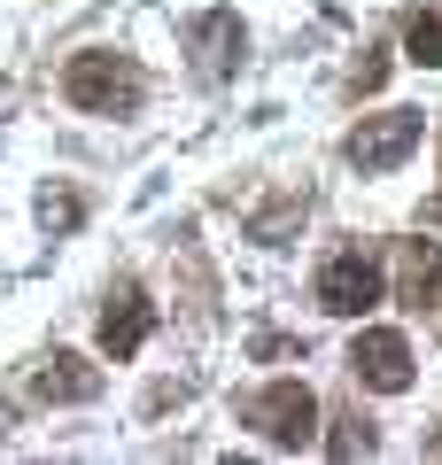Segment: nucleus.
Listing matches in <instances>:
<instances>
[{
  "instance_id": "f03ea898",
  "label": "nucleus",
  "mask_w": 442,
  "mask_h": 465,
  "mask_svg": "<svg viewBox=\"0 0 442 465\" xmlns=\"http://www.w3.org/2000/svg\"><path fill=\"white\" fill-rule=\"evenodd\" d=\"M241 419L264 434L272 450H311L318 442V396L303 381H272V388H256V396L241 403Z\"/></svg>"
},
{
  "instance_id": "423d86ee",
  "label": "nucleus",
  "mask_w": 442,
  "mask_h": 465,
  "mask_svg": "<svg viewBox=\"0 0 442 465\" xmlns=\"http://www.w3.org/2000/svg\"><path fill=\"white\" fill-rule=\"evenodd\" d=\"M147 326H156V311H147V295L140 287H116L109 295V311H101V357H140L147 349Z\"/></svg>"
},
{
  "instance_id": "39448f33",
  "label": "nucleus",
  "mask_w": 442,
  "mask_h": 465,
  "mask_svg": "<svg viewBox=\"0 0 442 465\" xmlns=\"http://www.w3.org/2000/svg\"><path fill=\"white\" fill-rule=\"evenodd\" d=\"M349 372H357L365 388H380V396H404L411 388V341L388 326H365L357 341H349Z\"/></svg>"
},
{
  "instance_id": "f257e3e1",
  "label": "nucleus",
  "mask_w": 442,
  "mask_h": 465,
  "mask_svg": "<svg viewBox=\"0 0 442 465\" xmlns=\"http://www.w3.org/2000/svg\"><path fill=\"white\" fill-rule=\"evenodd\" d=\"M63 94H70V109H85V116H125V109H140L147 78H140V63H132V54L94 47V54H70Z\"/></svg>"
},
{
  "instance_id": "9b49d317",
  "label": "nucleus",
  "mask_w": 442,
  "mask_h": 465,
  "mask_svg": "<svg viewBox=\"0 0 442 465\" xmlns=\"http://www.w3.org/2000/svg\"><path fill=\"white\" fill-rule=\"evenodd\" d=\"M78 217H85V202L70 194V186H47V194H39V225H47V232H70Z\"/></svg>"
},
{
  "instance_id": "20e7f679",
  "label": "nucleus",
  "mask_w": 442,
  "mask_h": 465,
  "mask_svg": "<svg viewBox=\"0 0 442 465\" xmlns=\"http://www.w3.org/2000/svg\"><path fill=\"white\" fill-rule=\"evenodd\" d=\"M427 140V116L419 109H388V116H365L357 133H349V163L357 171H396L411 148Z\"/></svg>"
},
{
  "instance_id": "0eeeda50",
  "label": "nucleus",
  "mask_w": 442,
  "mask_h": 465,
  "mask_svg": "<svg viewBox=\"0 0 442 465\" xmlns=\"http://www.w3.org/2000/svg\"><path fill=\"white\" fill-rule=\"evenodd\" d=\"M32 396L39 403H94L101 396V365L55 349V357H39V365H32Z\"/></svg>"
},
{
  "instance_id": "6e6552de",
  "label": "nucleus",
  "mask_w": 442,
  "mask_h": 465,
  "mask_svg": "<svg viewBox=\"0 0 442 465\" xmlns=\"http://www.w3.org/2000/svg\"><path fill=\"white\" fill-rule=\"evenodd\" d=\"M195 63H202V78H233V63H241V47H248V32H241V16L233 8H210V16H195Z\"/></svg>"
},
{
  "instance_id": "f8f14e48",
  "label": "nucleus",
  "mask_w": 442,
  "mask_h": 465,
  "mask_svg": "<svg viewBox=\"0 0 442 465\" xmlns=\"http://www.w3.org/2000/svg\"><path fill=\"white\" fill-rule=\"evenodd\" d=\"M373 450H380V442H373L365 419H342V427L326 434V458H342V465H349V458H373Z\"/></svg>"
},
{
  "instance_id": "4468645a",
  "label": "nucleus",
  "mask_w": 442,
  "mask_h": 465,
  "mask_svg": "<svg viewBox=\"0 0 442 465\" xmlns=\"http://www.w3.org/2000/svg\"><path fill=\"white\" fill-rule=\"evenodd\" d=\"M427 225H442V194H435V202H427Z\"/></svg>"
},
{
  "instance_id": "ddd939ff",
  "label": "nucleus",
  "mask_w": 442,
  "mask_h": 465,
  "mask_svg": "<svg viewBox=\"0 0 442 465\" xmlns=\"http://www.w3.org/2000/svg\"><path fill=\"white\" fill-rule=\"evenodd\" d=\"M380 78H388V54L365 47V63H357V78H349V85H357V94H380Z\"/></svg>"
},
{
  "instance_id": "7ed1b4c3",
  "label": "nucleus",
  "mask_w": 442,
  "mask_h": 465,
  "mask_svg": "<svg viewBox=\"0 0 442 465\" xmlns=\"http://www.w3.org/2000/svg\"><path fill=\"white\" fill-rule=\"evenodd\" d=\"M380 295H388V280H380V264H373L365 249L326 256V272H318V311H334V318H365Z\"/></svg>"
},
{
  "instance_id": "9d476101",
  "label": "nucleus",
  "mask_w": 442,
  "mask_h": 465,
  "mask_svg": "<svg viewBox=\"0 0 442 465\" xmlns=\"http://www.w3.org/2000/svg\"><path fill=\"white\" fill-rule=\"evenodd\" d=\"M404 47L419 70H442V16H427V8H411L404 16Z\"/></svg>"
},
{
  "instance_id": "1a4fd4ad",
  "label": "nucleus",
  "mask_w": 442,
  "mask_h": 465,
  "mask_svg": "<svg viewBox=\"0 0 442 465\" xmlns=\"http://www.w3.org/2000/svg\"><path fill=\"white\" fill-rule=\"evenodd\" d=\"M435 295H442V249L435 241H404L396 249V302L404 311H427Z\"/></svg>"
}]
</instances>
